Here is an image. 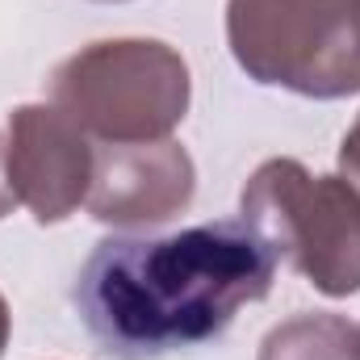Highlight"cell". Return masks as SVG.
I'll use <instances>...</instances> for the list:
<instances>
[{
  "instance_id": "1",
  "label": "cell",
  "mask_w": 360,
  "mask_h": 360,
  "mask_svg": "<svg viewBox=\"0 0 360 360\" xmlns=\"http://www.w3.org/2000/svg\"><path fill=\"white\" fill-rule=\"evenodd\" d=\"M276 276L248 218L197 222L164 239H105L76 281V310L109 360H160L218 340Z\"/></svg>"
},
{
  "instance_id": "5",
  "label": "cell",
  "mask_w": 360,
  "mask_h": 360,
  "mask_svg": "<svg viewBox=\"0 0 360 360\" xmlns=\"http://www.w3.org/2000/svg\"><path fill=\"white\" fill-rule=\"evenodd\" d=\"M92 151L84 130L55 105H25L8 126V184L38 222L68 218L89 201Z\"/></svg>"
},
{
  "instance_id": "7",
  "label": "cell",
  "mask_w": 360,
  "mask_h": 360,
  "mask_svg": "<svg viewBox=\"0 0 360 360\" xmlns=\"http://www.w3.org/2000/svg\"><path fill=\"white\" fill-rule=\"evenodd\" d=\"M260 360H360V327L335 314H302L264 340Z\"/></svg>"
},
{
  "instance_id": "3",
  "label": "cell",
  "mask_w": 360,
  "mask_h": 360,
  "mask_svg": "<svg viewBox=\"0 0 360 360\" xmlns=\"http://www.w3.org/2000/svg\"><path fill=\"white\" fill-rule=\"evenodd\" d=\"M243 218L323 293L360 289V193L348 180L269 160L243 188Z\"/></svg>"
},
{
  "instance_id": "10",
  "label": "cell",
  "mask_w": 360,
  "mask_h": 360,
  "mask_svg": "<svg viewBox=\"0 0 360 360\" xmlns=\"http://www.w3.org/2000/svg\"><path fill=\"white\" fill-rule=\"evenodd\" d=\"M4 340H8V310H4V297H0V348H4Z\"/></svg>"
},
{
  "instance_id": "9",
  "label": "cell",
  "mask_w": 360,
  "mask_h": 360,
  "mask_svg": "<svg viewBox=\"0 0 360 360\" xmlns=\"http://www.w3.org/2000/svg\"><path fill=\"white\" fill-rule=\"evenodd\" d=\"M13 205H17V193H13V184H8V160H4V151H0V218H4Z\"/></svg>"
},
{
  "instance_id": "8",
  "label": "cell",
  "mask_w": 360,
  "mask_h": 360,
  "mask_svg": "<svg viewBox=\"0 0 360 360\" xmlns=\"http://www.w3.org/2000/svg\"><path fill=\"white\" fill-rule=\"evenodd\" d=\"M340 168L348 172V180H356L360 188V122L344 134V147H340Z\"/></svg>"
},
{
  "instance_id": "2",
  "label": "cell",
  "mask_w": 360,
  "mask_h": 360,
  "mask_svg": "<svg viewBox=\"0 0 360 360\" xmlns=\"http://www.w3.org/2000/svg\"><path fill=\"white\" fill-rule=\"evenodd\" d=\"M226 34L260 84L302 96L360 89V0H231Z\"/></svg>"
},
{
  "instance_id": "4",
  "label": "cell",
  "mask_w": 360,
  "mask_h": 360,
  "mask_svg": "<svg viewBox=\"0 0 360 360\" xmlns=\"http://www.w3.org/2000/svg\"><path fill=\"white\" fill-rule=\"evenodd\" d=\"M184 105L188 68L164 42H96L55 72V109L105 143H160Z\"/></svg>"
},
{
  "instance_id": "6",
  "label": "cell",
  "mask_w": 360,
  "mask_h": 360,
  "mask_svg": "<svg viewBox=\"0 0 360 360\" xmlns=\"http://www.w3.org/2000/svg\"><path fill=\"white\" fill-rule=\"evenodd\" d=\"M193 197V164L176 143H109L92 155V218L122 226H151L172 218Z\"/></svg>"
}]
</instances>
